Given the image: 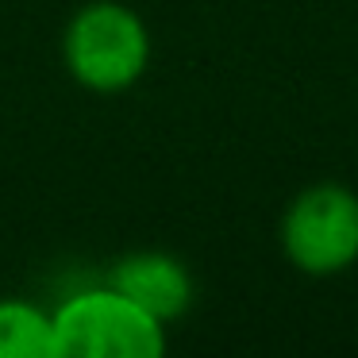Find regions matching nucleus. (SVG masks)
Here are the masks:
<instances>
[{
	"mask_svg": "<svg viewBox=\"0 0 358 358\" xmlns=\"http://www.w3.org/2000/svg\"><path fill=\"white\" fill-rule=\"evenodd\" d=\"M55 358H158L166 324L120 289H81L55 312Z\"/></svg>",
	"mask_w": 358,
	"mask_h": 358,
	"instance_id": "f257e3e1",
	"label": "nucleus"
},
{
	"mask_svg": "<svg viewBox=\"0 0 358 358\" xmlns=\"http://www.w3.org/2000/svg\"><path fill=\"white\" fill-rule=\"evenodd\" d=\"M62 58L73 81L93 93H124L147 73L150 35L139 12L116 0L85 4L66 24Z\"/></svg>",
	"mask_w": 358,
	"mask_h": 358,
	"instance_id": "f03ea898",
	"label": "nucleus"
},
{
	"mask_svg": "<svg viewBox=\"0 0 358 358\" xmlns=\"http://www.w3.org/2000/svg\"><path fill=\"white\" fill-rule=\"evenodd\" d=\"M281 250L308 278H335L358 262V193L339 181H316L289 201Z\"/></svg>",
	"mask_w": 358,
	"mask_h": 358,
	"instance_id": "7ed1b4c3",
	"label": "nucleus"
},
{
	"mask_svg": "<svg viewBox=\"0 0 358 358\" xmlns=\"http://www.w3.org/2000/svg\"><path fill=\"white\" fill-rule=\"evenodd\" d=\"M112 289L135 301L143 312H150L155 320L170 324L181 320L193 308V273L181 258L166 255V250H135L124 255L112 266Z\"/></svg>",
	"mask_w": 358,
	"mask_h": 358,
	"instance_id": "20e7f679",
	"label": "nucleus"
},
{
	"mask_svg": "<svg viewBox=\"0 0 358 358\" xmlns=\"http://www.w3.org/2000/svg\"><path fill=\"white\" fill-rule=\"evenodd\" d=\"M0 358H55V320L31 301H0Z\"/></svg>",
	"mask_w": 358,
	"mask_h": 358,
	"instance_id": "39448f33",
	"label": "nucleus"
}]
</instances>
